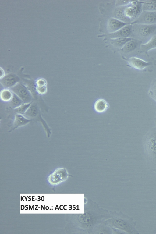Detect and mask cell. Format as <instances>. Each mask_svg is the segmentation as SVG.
Masks as SVG:
<instances>
[{"mask_svg": "<svg viewBox=\"0 0 156 234\" xmlns=\"http://www.w3.org/2000/svg\"><path fill=\"white\" fill-rule=\"evenodd\" d=\"M142 3L143 11H156V0L140 1Z\"/></svg>", "mask_w": 156, "mask_h": 234, "instance_id": "16", "label": "cell"}, {"mask_svg": "<svg viewBox=\"0 0 156 234\" xmlns=\"http://www.w3.org/2000/svg\"><path fill=\"white\" fill-rule=\"evenodd\" d=\"M156 48V35L151 37L145 43L140 45L139 51L141 52H147Z\"/></svg>", "mask_w": 156, "mask_h": 234, "instance_id": "13", "label": "cell"}, {"mask_svg": "<svg viewBox=\"0 0 156 234\" xmlns=\"http://www.w3.org/2000/svg\"><path fill=\"white\" fill-rule=\"evenodd\" d=\"M32 102L27 103H23L19 107L14 109L15 111L17 113L24 115L27 110L29 108Z\"/></svg>", "mask_w": 156, "mask_h": 234, "instance_id": "20", "label": "cell"}, {"mask_svg": "<svg viewBox=\"0 0 156 234\" xmlns=\"http://www.w3.org/2000/svg\"><path fill=\"white\" fill-rule=\"evenodd\" d=\"M128 24L117 18H110L107 24V29L109 33L115 32Z\"/></svg>", "mask_w": 156, "mask_h": 234, "instance_id": "9", "label": "cell"}, {"mask_svg": "<svg viewBox=\"0 0 156 234\" xmlns=\"http://www.w3.org/2000/svg\"><path fill=\"white\" fill-rule=\"evenodd\" d=\"M0 79H1L5 76L4 71L1 68H0Z\"/></svg>", "mask_w": 156, "mask_h": 234, "instance_id": "24", "label": "cell"}, {"mask_svg": "<svg viewBox=\"0 0 156 234\" xmlns=\"http://www.w3.org/2000/svg\"><path fill=\"white\" fill-rule=\"evenodd\" d=\"M37 91L40 94H43L46 93L47 90L46 86L43 87H37L36 88Z\"/></svg>", "mask_w": 156, "mask_h": 234, "instance_id": "23", "label": "cell"}, {"mask_svg": "<svg viewBox=\"0 0 156 234\" xmlns=\"http://www.w3.org/2000/svg\"><path fill=\"white\" fill-rule=\"evenodd\" d=\"M9 102L11 106L14 109L19 107L24 103L22 99L13 93L12 97Z\"/></svg>", "mask_w": 156, "mask_h": 234, "instance_id": "19", "label": "cell"}, {"mask_svg": "<svg viewBox=\"0 0 156 234\" xmlns=\"http://www.w3.org/2000/svg\"><path fill=\"white\" fill-rule=\"evenodd\" d=\"M109 107V104L104 99L99 98L94 102V110L98 113L105 112Z\"/></svg>", "mask_w": 156, "mask_h": 234, "instance_id": "12", "label": "cell"}, {"mask_svg": "<svg viewBox=\"0 0 156 234\" xmlns=\"http://www.w3.org/2000/svg\"><path fill=\"white\" fill-rule=\"evenodd\" d=\"M128 62L130 66L139 70H142L151 64L150 62H146L141 58L136 57L129 58Z\"/></svg>", "mask_w": 156, "mask_h": 234, "instance_id": "10", "label": "cell"}, {"mask_svg": "<svg viewBox=\"0 0 156 234\" xmlns=\"http://www.w3.org/2000/svg\"><path fill=\"white\" fill-rule=\"evenodd\" d=\"M69 174L66 168H59L49 176L47 180L51 184L56 185L66 180Z\"/></svg>", "mask_w": 156, "mask_h": 234, "instance_id": "4", "label": "cell"}, {"mask_svg": "<svg viewBox=\"0 0 156 234\" xmlns=\"http://www.w3.org/2000/svg\"><path fill=\"white\" fill-rule=\"evenodd\" d=\"M133 39V37H122L115 39H110L111 44L114 46L121 49L129 41Z\"/></svg>", "mask_w": 156, "mask_h": 234, "instance_id": "15", "label": "cell"}, {"mask_svg": "<svg viewBox=\"0 0 156 234\" xmlns=\"http://www.w3.org/2000/svg\"><path fill=\"white\" fill-rule=\"evenodd\" d=\"M20 79L16 74L10 73L0 79V83L4 87L11 88L19 83Z\"/></svg>", "mask_w": 156, "mask_h": 234, "instance_id": "8", "label": "cell"}, {"mask_svg": "<svg viewBox=\"0 0 156 234\" xmlns=\"http://www.w3.org/2000/svg\"><path fill=\"white\" fill-rule=\"evenodd\" d=\"M36 83L37 87H43L46 86L47 82L44 79H39L37 80Z\"/></svg>", "mask_w": 156, "mask_h": 234, "instance_id": "22", "label": "cell"}, {"mask_svg": "<svg viewBox=\"0 0 156 234\" xmlns=\"http://www.w3.org/2000/svg\"><path fill=\"white\" fill-rule=\"evenodd\" d=\"M10 90L5 89L2 90L1 92L0 96L2 101L5 102L10 101L12 99L13 95V93Z\"/></svg>", "mask_w": 156, "mask_h": 234, "instance_id": "17", "label": "cell"}, {"mask_svg": "<svg viewBox=\"0 0 156 234\" xmlns=\"http://www.w3.org/2000/svg\"><path fill=\"white\" fill-rule=\"evenodd\" d=\"M133 36L132 25L128 24L117 31L109 33L108 37L110 39L122 37H132Z\"/></svg>", "mask_w": 156, "mask_h": 234, "instance_id": "7", "label": "cell"}, {"mask_svg": "<svg viewBox=\"0 0 156 234\" xmlns=\"http://www.w3.org/2000/svg\"><path fill=\"white\" fill-rule=\"evenodd\" d=\"M38 110L36 105L33 103L24 114L26 116L30 118L36 117L38 114Z\"/></svg>", "mask_w": 156, "mask_h": 234, "instance_id": "18", "label": "cell"}, {"mask_svg": "<svg viewBox=\"0 0 156 234\" xmlns=\"http://www.w3.org/2000/svg\"><path fill=\"white\" fill-rule=\"evenodd\" d=\"M30 121V119H27L22 115L16 113L15 115L13 127L12 129L9 132H10L19 127L27 124Z\"/></svg>", "mask_w": 156, "mask_h": 234, "instance_id": "11", "label": "cell"}, {"mask_svg": "<svg viewBox=\"0 0 156 234\" xmlns=\"http://www.w3.org/2000/svg\"><path fill=\"white\" fill-rule=\"evenodd\" d=\"M150 95L156 101V80L151 84L149 91Z\"/></svg>", "mask_w": 156, "mask_h": 234, "instance_id": "21", "label": "cell"}, {"mask_svg": "<svg viewBox=\"0 0 156 234\" xmlns=\"http://www.w3.org/2000/svg\"><path fill=\"white\" fill-rule=\"evenodd\" d=\"M132 25L133 36L140 41L146 43L156 35V24H146L135 23Z\"/></svg>", "mask_w": 156, "mask_h": 234, "instance_id": "2", "label": "cell"}, {"mask_svg": "<svg viewBox=\"0 0 156 234\" xmlns=\"http://www.w3.org/2000/svg\"><path fill=\"white\" fill-rule=\"evenodd\" d=\"M143 145L147 161L156 164V126L150 129L144 135Z\"/></svg>", "mask_w": 156, "mask_h": 234, "instance_id": "1", "label": "cell"}, {"mask_svg": "<svg viewBox=\"0 0 156 234\" xmlns=\"http://www.w3.org/2000/svg\"><path fill=\"white\" fill-rule=\"evenodd\" d=\"M142 11V3L140 1H131L124 9L125 16L132 22L138 17Z\"/></svg>", "mask_w": 156, "mask_h": 234, "instance_id": "3", "label": "cell"}, {"mask_svg": "<svg viewBox=\"0 0 156 234\" xmlns=\"http://www.w3.org/2000/svg\"><path fill=\"white\" fill-rule=\"evenodd\" d=\"M140 41L134 38L128 42L121 49L122 51L129 53L135 50L139 46Z\"/></svg>", "mask_w": 156, "mask_h": 234, "instance_id": "14", "label": "cell"}, {"mask_svg": "<svg viewBox=\"0 0 156 234\" xmlns=\"http://www.w3.org/2000/svg\"><path fill=\"white\" fill-rule=\"evenodd\" d=\"M10 89L22 99L24 103L31 102L33 100L31 93L27 87L21 83H18Z\"/></svg>", "mask_w": 156, "mask_h": 234, "instance_id": "5", "label": "cell"}, {"mask_svg": "<svg viewBox=\"0 0 156 234\" xmlns=\"http://www.w3.org/2000/svg\"><path fill=\"white\" fill-rule=\"evenodd\" d=\"M135 23L146 24H156V11H143L138 17L131 24Z\"/></svg>", "mask_w": 156, "mask_h": 234, "instance_id": "6", "label": "cell"}, {"mask_svg": "<svg viewBox=\"0 0 156 234\" xmlns=\"http://www.w3.org/2000/svg\"></svg>", "mask_w": 156, "mask_h": 234, "instance_id": "25", "label": "cell"}]
</instances>
